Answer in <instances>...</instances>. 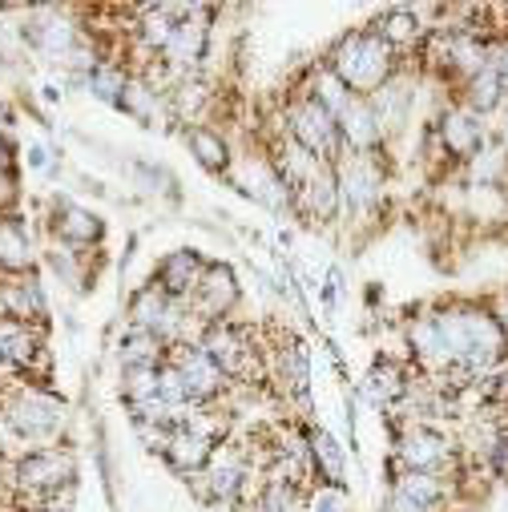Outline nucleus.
<instances>
[{"mask_svg":"<svg viewBox=\"0 0 508 512\" xmlns=\"http://www.w3.org/2000/svg\"><path fill=\"white\" fill-rule=\"evenodd\" d=\"M37 512H65V508H49V504H41V508H37Z\"/></svg>","mask_w":508,"mask_h":512,"instance_id":"nucleus-42","label":"nucleus"},{"mask_svg":"<svg viewBox=\"0 0 508 512\" xmlns=\"http://www.w3.org/2000/svg\"><path fill=\"white\" fill-rule=\"evenodd\" d=\"M69 412H65V400L53 396L41 383H17L13 392H5L0 400V428L17 440H29V444H41L49 448V440H57V432L65 428Z\"/></svg>","mask_w":508,"mask_h":512,"instance_id":"nucleus-2","label":"nucleus"},{"mask_svg":"<svg viewBox=\"0 0 508 512\" xmlns=\"http://www.w3.org/2000/svg\"><path fill=\"white\" fill-rule=\"evenodd\" d=\"M85 85H89V93H93L97 101L121 105V93H125V85H130V77H125V69H121V65L101 61V65H97V69L85 77Z\"/></svg>","mask_w":508,"mask_h":512,"instance_id":"nucleus-32","label":"nucleus"},{"mask_svg":"<svg viewBox=\"0 0 508 512\" xmlns=\"http://www.w3.org/2000/svg\"><path fill=\"white\" fill-rule=\"evenodd\" d=\"M166 363L182 375L186 396H190L194 408H210V404L222 400V392H226V383H230V379H226V371L202 351V343H174Z\"/></svg>","mask_w":508,"mask_h":512,"instance_id":"nucleus-9","label":"nucleus"},{"mask_svg":"<svg viewBox=\"0 0 508 512\" xmlns=\"http://www.w3.org/2000/svg\"><path fill=\"white\" fill-rule=\"evenodd\" d=\"M307 512H355V508H351V492H347V484L315 480V484L307 488Z\"/></svg>","mask_w":508,"mask_h":512,"instance_id":"nucleus-33","label":"nucleus"},{"mask_svg":"<svg viewBox=\"0 0 508 512\" xmlns=\"http://www.w3.org/2000/svg\"><path fill=\"white\" fill-rule=\"evenodd\" d=\"M291 210H299L307 222H335V218L343 214L335 166H327L315 182H307L303 190H295V194H291Z\"/></svg>","mask_w":508,"mask_h":512,"instance_id":"nucleus-18","label":"nucleus"},{"mask_svg":"<svg viewBox=\"0 0 508 512\" xmlns=\"http://www.w3.org/2000/svg\"><path fill=\"white\" fill-rule=\"evenodd\" d=\"M327 65L335 69V77L355 93V97H375L404 65L400 53L379 37L375 29H355L347 37H339V45L331 49Z\"/></svg>","mask_w":508,"mask_h":512,"instance_id":"nucleus-1","label":"nucleus"},{"mask_svg":"<svg viewBox=\"0 0 508 512\" xmlns=\"http://www.w3.org/2000/svg\"><path fill=\"white\" fill-rule=\"evenodd\" d=\"M246 480H250V452L242 444H222L214 452V460L194 476V492L202 504L226 508V504L242 500Z\"/></svg>","mask_w":508,"mask_h":512,"instance_id":"nucleus-7","label":"nucleus"},{"mask_svg":"<svg viewBox=\"0 0 508 512\" xmlns=\"http://www.w3.org/2000/svg\"><path fill=\"white\" fill-rule=\"evenodd\" d=\"M214 452H218V444H214L210 436H202L198 428L182 424V428H174L170 448H166V456H162V460H166L174 472H182V476H198V472L214 460Z\"/></svg>","mask_w":508,"mask_h":512,"instance_id":"nucleus-19","label":"nucleus"},{"mask_svg":"<svg viewBox=\"0 0 508 512\" xmlns=\"http://www.w3.org/2000/svg\"><path fill=\"white\" fill-rule=\"evenodd\" d=\"M488 307H492V315H496V323H500V331H504V339H508V291H500Z\"/></svg>","mask_w":508,"mask_h":512,"instance_id":"nucleus-37","label":"nucleus"},{"mask_svg":"<svg viewBox=\"0 0 508 512\" xmlns=\"http://www.w3.org/2000/svg\"><path fill=\"white\" fill-rule=\"evenodd\" d=\"M488 468H492V476H496V480H504V484H508V436H504V440L492 448Z\"/></svg>","mask_w":508,"mask_h":512,"instance_id":"nucleus-36","label":"nucleus"},{"mask_svg":"<svg viewBox=\"0 0 508 512\" xmlns=\"http://www.w3.org/2000/svg\"><path fill=\"white\" fill-rule=\"evenodd\" d=\"M238 299H242V291H238L234 267H226V263H210L206 275H202V283H198V291L190 295L186 307H190L194 319H202V323L210 327V323L230 319V311L238 307Z\"/></svg>","mask_w":508,"mask_h":512,"instance_id":"nucleus-11","label":"nucleus"},{"mask_svg":"<svg viewBox=\"0 0 508 512\" xmlns=\"http://www.w3.org/2000/svg\"><path fill=\"white\" fill-rule=\"evenodd\" d=\"M162 367H121V400L130 408H142L150 400H158V379Z\"/></svg>","mask_w":508,"mask_h":512,"instance_id":"nucleus-30","label":"nucleus"},{"mask_svg":"<svg viewBox=\"0 0 508 512\" xmlns=\"http://www.w3.org/2000/svg\"><path fill=\"white\" fill-rule=\"evenodd\" d=\"M271 162H275V170H279V178L287 182V190L295 194V190H303L307 182H315L331 162H323V158H315L311 150H303L295 138H283V142H275V154H271Z\"/></svg>","mask_w":508,"mask_h":512,"instance_id":"nucleus-20","label":"nucleus"},{"mask_svg":"<svg viewBox=\"0 0 508 512\" xmlns=\"http://www.w3.org/2000/svg\"><path fill=\"white\" fill-rule=\"evenodd\" d=\"M0 367H5V347H0Z\"/></svg>","mask_w":508,"mask_h":512,"instance_id":"nucleus-43","label":"nucleus"},{"mask_svg":"<svg viewBox=\"0 0 508 512\" xmlns=\"http://www.w3.org/2000/svg\"><path fill=\"white\" fill-rule=\"evenodd\" d=\"M460 444L452 436H444L440 428H432L428 420H408L404 428H396V456H392V476L400 472H440L460 480Z\"/></svg>","mask_w":508,"mask_h":512,"instance_id":"nucleus-3","label":"nucleus"},{"mask_svg":"<svg viewBox=\"0 0 508 512\" xmlns=\"http://www.w3.org/2000/svg\"><path fill=\"white\" fill-rule=\"evenodd\" d=\"M49 303L33 275H5L0 279V319L17 323H45Z\"/></svg>","mask_w":508,"mask_h":512,"instance_id":"nucleus-15","label":"nucleus"},{"mask_svg":"<svg viewBox=\"0 0 508 512\" xmlns=\"http://www.w3.org/2000/svg\"><path fill=\"white\" fill-rule=\"evenodd\" d=\"M13 484H17V492H33V496L49 500L61 488L77 484V460L69 448H57V444L33 448L13 464Z\"/></svg>","mask_w":508,"mask_h":512,"instance_id":"nucleus-6","label":"nucleus"},{"mask_svg":"<svg viewBox=\"0 0 508 512\" xmlns=\"http://www.w3.org/2000/svg\"><path fill=\"white\" fill-rule=\"evenodd\" d=\"M41 97L53 105V101H61V89H57V85H45V93H41Z\"/></svg>","mask_w":508,"mask_h":512,"instance_id":"nucleus-41","label":"nucleus"},{"mask_svg":"<svg viewBox=\"0 0 508 512\" xmlns=\"http://www.w3.org/2000/svg\"><path fill=\"white\" fill-rule=\"evenodd\" d=\"M134 174H138V182H142V186H146L150 194H158V190H166L162 182H170V178H166V174H162L158 166H150V162H134Z\"/></svg>","mask_w":508,"mask_h":512,"instance_id":"nucleus-35","label":"nucleus"},{"mask_svg":"<svg viewBox=\"0 0 508 512\" xmlns=\"http://www.w3.org/2000/svg\"><path fill=\"white\" fill-rule=\"evenodd\" d=\"M117 109L138 117L142 125H154L158 113H162V93L154 85H146V81H130V85H125V93H121V105Z\"/></svg>","mask_w":508,"mask_h":512,"instance_id":"nucleus-31","label":"nucleus"},{"mask_svg":"<svg viewBox=\"0 0 508 512\" xmlns=\"http://www.w3.org/2000/svg\"><path fill=\"white\" fill-rule=\"evenodd\" d=\"M375 33L384 37L396 53H408V49L424 45V37L432 33V25H424L416 9H392V13H384V17L375 21Z\"/></svg>","mask_w":508,"mask_h":512,"instance_id":"nucleus-23","label":"nucleus"},{"mask_svg":"<svg viewBox=\"0 0 508 512\" xmlns=\"http://www.w3.org/2000/svg\"><path fill=\"white\" fill-rule=\"evenodd\" d=\"M13 186H17V170H13V162H0V198H9Z\"/></svg>","mask_w":508,"mask_h":512,"instance_id":"nucleus-38","label":"nucleus"},{"mask_svg":"<svg viewBox=\"0 0 508 512\" xmlns=\"http://www.w3.org/2000/svg\"><path fill=\"white\" fill-rule=\"evenodd\" d=\"M117 355H121V367H162L170 359V343L142 327H125Z\"/></svg>","mask_w":508,"mask_h":512,"instance_id":"nucleus-24","label":"nucleus"},{"mask_svg":"<svg viewBox=\"0 0 508 512\" xmlns=\"http://www.w3.org/2000/svg\"><path fill=\"white\" fill-rule=\"evenodd\" d=\"M335 178H339L343 214L355 222H375L388 198L384 154H343L335 162Z\"/></svg>","mask_w":508,"mask_h":512,"instance_id":"nucleus-4","label":"nucleus"},{"mask_svg":"<svg viewBox=\"0 0 508 512\" xmlns=\"http://www.w3.org/2000/svg\"><path fill=\"white\" fill-rule=\"evenodd\" d=\"M226 178H230L250 202H259V206H267V210H275V214H287V210H291V190H287V182L279 178L275 162L263 158V154H242V158L230 166Z\"/></svg>","mask_w":508,"mask_h":512,"instance_id":"nucleus-10","label":"nucleus"},{"mask_svg":"<svg viewBox=\"0 0 508 512\" xmlns=\"http://www.w3.org/2000/svg\"><path fill=\"white\" fill-rule=\"evenodd\" d=\"M384 512H448V508H432V504H416L412 496H404V492H396V488H392V496H388V504H384Z\"/></svg>","mask_w":508,"mask_h":512,"instance_id":"nucleus-34","label":"nucleus"},{"mask_svg":"<svg viewBox=\"0 0 508 512\" xmlns=\"http://www.w3.org/2000/svg\"><path fill=\"white\" fill-rule=\"evenodd\" d=\"M339 138H343V154H384L388 138L379 130V117L367 97L347 101V109L339 113Z\"/></svg>","mask_w":508,"mask_h":512,"instance_id":"nucleus-13","label":"nucleus"},{"mask_svg":"<svg viewBox=\"0 0 508 512\" xmlns=\"http://www.w3.org/2000/svg\"><path fill=\"white\" fill-rule=\"evenodd\" d=\"M206 259L198 250H170L166 259L158 263V271H154V283L170 295V299H178V303H190V295L198 291V283H202V275H206Z\"/></svg>","mask_w":508,"mask_h":512,"instance_id":"nucleus-14","label":"nucleus"},{"mask_svg":"<svg viewBox=\"0 0 508 512\" xmlns=\"http://www.w3.org/2000/svg\"><path fill=\"white\" fill-rule=\"evenodd\" d=\"M303 93H307V97H315V101H319L327 113H335V117H339V113L347 109V101L355 97V93H351V89H347V85L335 77V69H331L327 61H323V65L311 73V81H307V89H303Z\"/></svg>","mask_w":508,"mask_h":512,"instance_id":"nucleus-29","label":"nucleus"},{"mask_svg":"<svg viewBox=\"0 0 508 512\" xmlns=\"http://www.w3.org/2000/svg\"><path fill=\"white\" fill-rule=\"evenodd\" d=\"M460 101L472 109V113H480V117H488L492 109H500L504 101H508V93H504V81H500V69H496V61L488 57V65L460 89Z\"/></svg>","mask_w":508,"mask_h":512,"instance_id":"nucleus-27","label":"nucleus"},{"mask_svg":"<svg viewBox=\"0 0 508 512\" xmlns=\"http://www.w3.org/2000/svg\"><path fill=\"white\" fill-rule=\"evenodd\" d=\"M392 488L412 496L416 504H432V508H444L448 496L456 492V480L452 476H440V472H400L392 476Z\"/></svg>","mask_w":508,"mask_h":512,"instance_id":"nucleus-25","label":"nucleus"},{"mask_svg":"<svg viewBox=\"0 0 508 512\" xmlns=\"http://www.w3.org/2000/svg\"><path fill=\"white\" fill-rule=\"evenodd\" d=\"M367 101H371V109L379 117V130H384V138L396 134V130H404V121L412 117V105H416L412 69H400L384 89H379L375 97H367Z\"/></svg>","mask_w":508,"mask_h":512,"instance_id":"nucleus-16","label":"nucleus"},{"mask_svg":"<svg viewBox=\"0 0 508 512\" xmlns=\"http://www.w3.org/2000/svg\"><path fill=\"white\" fill-rule=\"evenodd\" d=\"M206 45H210V9L194 5V13L186 21H178V29H174V37L162 53V65L174 69V73H190L206 57Z\"/></svg>","mask_w":508,"mask_h":512,"instance_id":"nucleus-12","label":"nucleus"},{"mask_svg":"<svg viewBox=\"0 0 508 512\" xmlns=\"http://www.w3.org/2000/svg\"><path fill=\"white\" fill-rule=\"evenodd\" d=\"M307 440H311V464H315L319 480H335V484H343V476H347L343 444H339L327 428H307Z\"/></svg>","mask_w":508,"mask_h":512,"instance_id":"nucleus-28","label":"nucleus"},{"mask_svg":"<svg viewBox=\"0 0 508 512\" xmlns=\"http://www.w3.org/2000/svg\"><path fill=\"white\" fill-rule=\"evenodd\" d=\"M33 238L17 214H0V275H29Z\"/></svg>","mask_w":508,"mask_h":512,"instance_id":"nucleus-22","label":"nucleus"},{"mask_svg":"<svg viewBox=\"0 0 508 512\" xmlns=\"http://www.w3.org/2000/svg\"><path fill=\"white\" fill-rule=\"evenodd\" d=\"M9 121H13V113H9V105H5V101H0V134L9 130Z\"/></svg>","mask_w":508,"mask_h":512,"instance_id":"nucleus-40","label":"nucleus"},{"mask_svg":"<svg viewBox=\"0 0 508 512\" xmlns=\"http://www.w3.org/2000/svg\"><path fill=\"white\" fill-rule=\"evenodd\" d=\"M186 146H190V154H194L210 174H230L234 154H230V142H226L218 130H210V125H186Z\"/></svg>","mask_w":508,"mask_h":512,"instance_id":"nucleus-26","label":"nucleus"},{"mask_svg":"<svg viewBox=\"0 0 508 512\" xmlns=\"http://www.w3.org/2000/svg\"><path fill=\"white\" fill-rule=\"evenodd\" d=\"M287 138H295L303 150H311L323 162H339L343 158V138H339V117L327 113L315 97L299 93L287 101Z\"/></svg>","mask_w":508,"mask_h":512,"instance_id":"nucleus-5","label":"nucleus"},{"mask_svg":"<svg viewBox=\"0 0 508 512\" xmlns=\"http://www.w3.org/2000/svg\"><path fill=\"white\" fill-rule=\"evenodd\" d=\"M101 234H105V222H101L93 210H85V206H77V202H69V198H57V210H53V238H57L61 246L89 250V246L101 242Z\"/></svg>","mask_w":508,"mask_h":512,"instance_id":"nucleus-17","label":"nucleus"},{"mask_svg":"<svg viewBox=\"0 0 508 512\" xmlns=\"http://www.w3.org/2000/svg\"><path fill=\"white\" fill-rule=\"evenodd\" d=\"M432 142H436V154H444L448 162L464 166V162H472V158L488 146L484 117L472 113L464 101H452V105L440 109V117L432 121Z\"/></svg>","mask_w":508,"mask_h":512,"instance_id":"nucleus-8","label":"nucleus"},{"mask_svg":"<svg viewBox=\"0 0 508 512\" xmlns=\"http://www.w3.org/2000/svg\"><path fill=\"white\" fill-rule=\"evenodd\" d=\"M45 146H29V166H45Z\"/></svg>","mask_w":508,"mask_h":512,"instance_id":"nucleus-39","label":"nucleus"},{"mask_svg":"<svg viewBox=\"0 0 508 512\" xmlns=\"http://www.w3.org/2000/svg\"><path fill=\"white\" fill-rule=\"evenodd\" d=\"M412 392V371L396 359H375L371 371H367V396L375 408H396L404 396Z\"/></svg>","mask_w":508,"mask_h":512,"instance_id":"nucleus-21","label":"nucleus"}]
</instances>
